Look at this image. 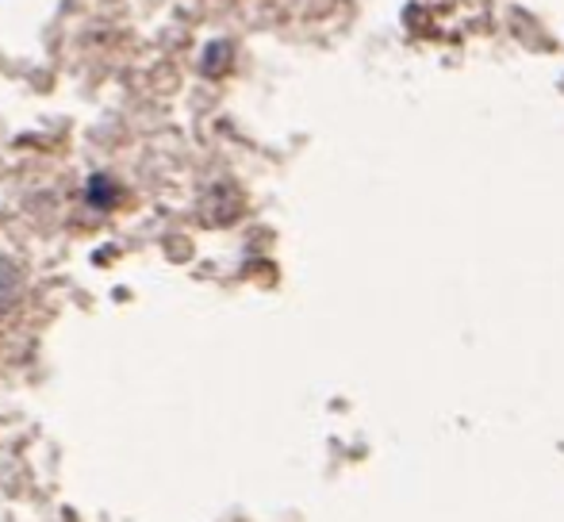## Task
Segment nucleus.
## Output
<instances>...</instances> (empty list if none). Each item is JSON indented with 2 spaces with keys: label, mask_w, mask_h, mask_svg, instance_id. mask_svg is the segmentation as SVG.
<instances>
[{
  "label": "nucleus",
  "mask_w": 564,
  "mask_h": 522,
  "mask_svg": "<svg viewBox=\"0 0 564 522\" xmlns=\"http://www.w3.org/2000/svg\"><path fill=\"white\" fill-rule=\"evenodd\" d=\"M89 200L97 204V208H112V204L119 200L116 196V185L108 177H93L89 181Z\"/></svg>",
  "instance_id": "nucleus-1"
},
{
  "label": "nucleus",
  "mask_w": 564,
  "mask_h": 522,
  "mask_svg": "<svg viewBox=\"0 0 564 522\" xmlns=\"http://www.w3.org/2000/svg\"><path fill=\"white\" fill-rule=\"evenodd\" d=\"M15 292H20V273H15V265H8V261H0V307L12 304Z\"/></svg>",
  "instance_id": "nucleus-2"
},
{
  "label": "nucleus",
  "mask_w": 564,
  "mask_h": 522,
  "mask_svg": "<svg viewBox=\"0 0 564 522\" xmlns=\"http://www.w3.org/2000/svg\"><path fill=\"white\" fill-rule=\"evenodd\" d=\"M227 62H230V43H212L208 54H204V69L208 74H224Z\"/></svg>",
  "instance_id": "nucleus-3"
}]
</instances>
